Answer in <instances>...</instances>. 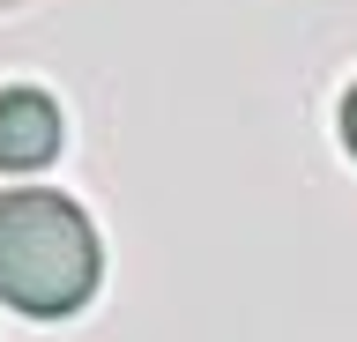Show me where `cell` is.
Here are the masks:
<instances>
[{"label":"cell","instance_id":"obj_1","mask_svg":"<svg viewBox=\"0 0 357 342\" xmlns=\"http://www.w3.org/2000/svg\"><path fill=\"white\" fill-rule=\"evenodd\" d=\"M105 275V246L82 208L52 186H15L0 194V305L30 320L82 313Z\"/></svg>","mask_w":357,"mask_h":342},{"label":"cell","instance_id":"obj_2","mask_svg":"<svg viewBox=\"0 0 357 342\" xmlns=\"http://www.w3.org/2000/svg\"><path fill=\"white\" fill-rule=\"evenodd\" d=\"M60 157V104L45 90H0V171H38Z\"/></svg>","mask_w":357,"mask_h":342},{"label":"cell","instance_id":"obj_3","mask_svg":"<svg viewBox=\"0 0 357 342\" xmlns=\"http://www.w3.org/2000/svg\"><path fill=\"white\" fill-rule=\"evenodd\" d=\"M342 141H350V157H357V90L342 97Z\"/></svg>","mask_w":357,"mask_h":342}]
</instances>
